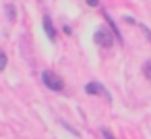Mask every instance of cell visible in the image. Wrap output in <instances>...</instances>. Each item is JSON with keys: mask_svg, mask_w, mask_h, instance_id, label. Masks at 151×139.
<instances>
[{"mask_svg": "<svg viewBox=\"0 0 151 139\" xmlns=\"http://www.w3.org/2000/svg\"><path fill=\"white\" fill-rule=\"evenodd\" d=\"M87 4H89V7H97V4H99V0H87Z\"/></svg>", "mask_w": 151, "mask_h": 139, "instance_id": "9c48e42d", "label": "cell"}, {"mask_svg": "<svg viewBox=\"0 0 151 139\" xmlns=\"http://www.w3.org/2000/svg\"><path fill=\"white\" fill-rule=\"evenodd\" d=\"M6 19H9V21H15V19H17V9H15L13 4H6Z\"/></svg>", "mask_w": 151, "mask_h": 139, "instance_id": "5b68a950", "label": "cell"}, {"mask_svg": "<svg viewBox=\"0 0 151 139\" xmlns=\"http://www.w3.org/2000/svg\"><path fill=\"white\" fill-rule=\"evenodd\" d=\"M143 73H145V77H147V79L151 81V60L143 64Z\"/></svg>", "mask_w": 151, "mask_h": 139, "instance_id": "8992f818", "label": "cell"}, {"mask_svg": "<svg viewBox=\"0 0 151 139\" xmlns=\"http://www.w3.org/2000/svg\"><path fill=\"white\" fill-rule=\"evenodd\" d=\"M95 44L101 48H110L114 44V33L110 29H97L95 31Z\"/></svg>", "mask_w": 151, "mask_h": 139, "instance_id": "7a4b0ae2", "label": "cell"}, {"mask_svg": "<svg viewBox=\"0 0 151 139\" xmlns=\"http://www.w3.org/2000/svg\"><path fill=\"white\" fill-rule=\"evenodd\" d=\"M42 81H44V85H46L48 89H52V91H62V89H64V81H62L56 73H52V71H44V73H42Z\"/></svg>", "mask_w": 151, "mask_h": 139, "instance_id": "6da1fadb", "label": "cell"}, {"mask_svg": "<svg viewBox=\"0 0 151 139\" xmlns=\"http://www.w3.org/2000/svg\"><path fill=\"white\" fill-rule=\"evenodd\" d=\"M44 29H46L48 38H50V40L54 42V40H56V29H54V25H52V19H50L48 15L44 17Z\"/></svg>", "mask_w": 151, "mask_h": 139, "instance_id": "277c9868", "label": "cell"}, {"mask_svg": "<svg viewBox=\"0 0 151 139\" xmlns=\"http://www.w3.org/2000/svg\"><path fill=\"white\" fill-rule=\"evenodd\" d=\"M85 91L89 93V96H95V93H101V96H106L108 100H110V93H108V89L101 85V83H97V81H91V83H87L85 85Z\"/></svg>", "mask_w": 151, "mask_h": 139, "instance_id": "3957f363", "label": "cell"}, {"mask_svg": "<svg viewBox=\"0 0 151 139\" xmlns=\"http://www.w3.org/2000/svg\"><path fill=\"white\" fill-rule=\"evenodd\" d=\"M101 135H104V139H116L112 135V131H108V129H101Z\"/></svg>", "mask_w": 151, "mask_h": 139, "instance_id": "ba28073f", "label": "cell"}, {"mask_svg": "<svg viewBox=\"0 0 151 139\" xmlns=\"http://www.w3.org/2000/svg\"><path fill=\"white\" fill-rule=\"evenodd\" d=\"M6 69V54L4 50H0V71H4Z\"/></svg>", "mask_w": 151, "mask_h": 139, "instance_id": "52a82bcc", "label": "cell"}]
</instances>
